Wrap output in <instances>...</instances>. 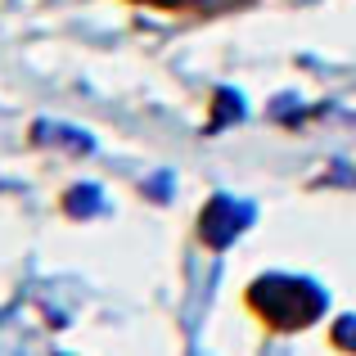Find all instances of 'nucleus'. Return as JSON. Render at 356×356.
<instances>
[{
  "label": "nucleus",
  "instance_id": "1",
  "mask_svg": "<svg viewBox=\"0 0 356 356\" xmlns=\"http://www.w3.org/2000/svg\"><path fill=\"white\" fill-rule=\"evenodd\" d=\"M257 289L275 293V302H270V298H252V302H257L270 321H280V325H307L325 307V293H321V289L307 284V280H293V275H266Z\"/></svg>",
  "mask_w": 356,
  "mask_h": 356
},
{
  "label": "nucleus",
  "instance_id": "2",
  "mask_svg": "<svg viewBox=\"0 0 356 356\" xmlns=\"http://www.w3.org/2000/svg\"><path fill=\"white\" fill-rule=\"evenodd\" d=\"M252 221V208L248 203H235V199H212L208 212H203V239L212 243V248H226L230 239L239 235L243 226Z\"/></svg>",
  "mask_w": 356,
  "mask_h": 356
},
{
  "label": "nucleus",
  "instance_id": "4",
  "mask_svg": "<svg viewBox=\"0 0 356 356\" xmlns=\"http://www.w3.org/2000/svg\"><path fill=\"white\" fill-rule=\"evenodd\" d=\"M99 208H104V194H99L95 185H77V190H68V212H72V217H95Z\"/></svg>",
  "mask_w": 356,
  "mask_h": 356
},
{
  "label": "nucleus",
  "instance_id": "3",
  "mask_svg": "<svg viewBox=\"0 0 356 356\" xmlns=\"http://www.w3.org/2000/svg\"><path fill=\"white\" fill-rule=\"evenodd\" d=\"M36 140L41 145H59L68 154H90V136H81L77 127H63V122H36Z\"/></svg>",
  "mask_w": 356,
  "mask_h": 356
},
{
  "label": "nucleus",
  "instance_id": "5",
  "mask_svg": "<svg viewBox=\"0 0 356 356\" xmlns=\"http://www.w3.org/2000/svg\"><path fill=\"white\" fill-rule=\"evenodd\" d=\"M339 339H343V343H356V321H343V325H339Z\"/></svg>",
  "mask_w": 356,
  "mask_h": 356
}]
</instances>
